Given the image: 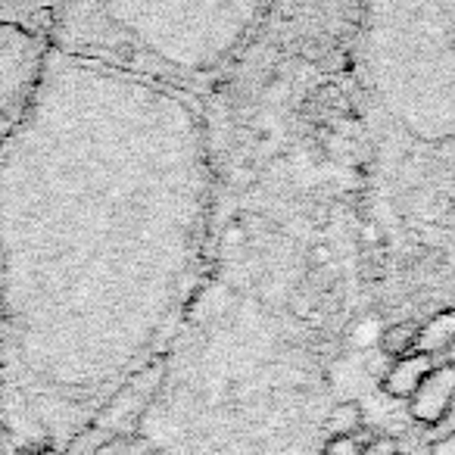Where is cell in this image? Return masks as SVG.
I'll use <instances>...</instances> for the list:
<instances>
[{"mask_svg":"<svg viewBox=\"0 0 455 455\" xmlns=\"http://www.w3.org/2000/svg\"><path fill=\"white\" fill-rule=\"evenodd\" d=\"M206 219L194 97L53 51L0 147V411L20 446L69 443L169 340Z\"/></svg>","mask_w":455,"mask_h":455,"instance_id":"1","label":"cell"},{"mask_svg":"<svg viewBox=\"0 0 455 455\" xmlns=\"http://www.w3.org/2000/svg\"><path fill=\"white\" fill-rule=\"evenodd\" d=\"M259 7L241 4H53L51 51L190 94L215 78Z\"/></svg>","mask_w":455,"mask_h":455,"instance_id":"2","label":"cell"},{"mask_svg":"<svg viewBox=\"0 0 455 455\" xmlns=\"http://www.w3.org/2000/svg\"><path fill=\"white\" fill-rule=\"evenodd\" d=\"M51 53V41L41 35L0 26V147L32 113Z\"/></svg>","mask_w":455,"mask_h":455,"instance_id":"3","label":"cell"},{"mask_svg":"<svg viewBox=\"0 0 455 455\" xmlns=\"http://www.w3.org/2000/svg\"><path fill=\"white\" fill-rule=\"evenodd\" d=\"M455 403V362H443L434 365L424 380L418 384V390L409 396V415L424 427H436L440 421H446V415L452 411Z\"/></svg>","mask_w":455,"mask_h":455,"instance_id":"4","label":"cell"},{"mask_svg":"<svg viewBox=\"0 0 455 455\" xmlns=\"http://www.w3.org/2000/svg\"><path fill=\"white\" fill-rule=\"evenodd\" d=\"M430 368L434 365H430L427 355H418V353L405 355V359H399V362H390V368H387L384 378H380V390L393 399H409Z\"/></svg>","mask_w":455,"mask_h":455,"instance_id":"5","label":"cell"},{"mask_svg":"<svg viewBox=\"0 0 455 455\" xmlns=\"http://www.w3.org/2000/svg\"><path fill=\"white\" fill-rule=\"evenodd\" d=\"M0 26H13V28H22V32L51 38L53 4H26V0L0 4Z\"/></svg>","mask_w":455,"mask_h":455,"instance_id":"6","label":"cell"},{"mask_svg":"<svg viewBox=\"0 0 455 455\" xmlns=\"http://www.w3.org/2000/svg\"><path fill=\"white\" fill-rule=\"evenodd\" d=\"M455 343V309H443L430 315L424 324H418L415 337V353L434 359L436 353H446Z\"/></svg>","mask_w":455,"mask_h":455,"instance_id":"7","label":"cell"},{"mask_svg":"<svg viewBox=\"0 0 455 455\" xmlns=\"http://www.w3.org/2000/svg\"><path fill=\"white\" fill-rule=\"evenodd\" d=\"M362 427H365V411H362V405L355 403V399L337 403L334 409L328 411V418H324V434H328V440H334V436H355Z\"/></svg>","mask_w":455,"mask_h":455,"instance_id":"8","label":"cell"},{"mask_svg":"<svg viewBox=\"0 0 455 455\" xmlns=\"http://www.w3.org/2000/svg\"><path fill=\"white\" fill-rule=\"evenodd\" d=\"M415 337H418V324H411V322L390 324V328H384V334L378 337V353L387 355L390 362H399L415 353Z\"/></svg>","mask_w":455,"mask_h":455,"instance_id":"9","label":"cell"},{"mask_svg":"<svg viewBox=\"0 0 455 455\" xmlns=\"http://www.w3.org/2000/svg\"><path fill=\"white\" fill-rule=\"evenodd\" d=\"M322 455H365V452H362V443L355 436H334V440L324 443Z\"/></svg>","mask_w":455,"mask_h":455,"instance_id":"10","label":"cell"},{"mask_svg":"<svg viewBox=\"0 0 455 455\" xmlns=\"http://www.w3.org/2000/svg\"><path fill=\"white\" fill-rule=\"evenodd\" d=\"M362 452H365V455H396L399 443L393 440V436L380 434V436H374L371 443H365V446H362Z\"/></svg>","mask_w":455,"mask_h":455,"instance_id":"11","label":"cell"},{"mask_svg":"<svg viewBox=\"0 0 455 455\" xmlns=\"http://www.w3.org/2000/svg\"><path fill=\"white\" fill-rule=\"evenodd\" d=\"M427 455H455V434L452 436H443V440H436L434 446H430Z\"/></svg>","mask_w":455,"mask_h":455,"instance_id":"12","label":"cell"},{"mask_svg":"<svg viewBox=\"0 0 455 455\" xmlns=\"http://www.w3.org/2000/svg\"><path fill=\"white\" fill-rule=\"evenodd\" d=\"M396 455H403V452H396Z\"/></svg>","mask_w":455,"mask_h":455,"instance_id":"13","label":"cell"}]
</instances>
